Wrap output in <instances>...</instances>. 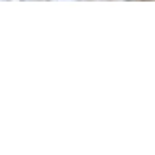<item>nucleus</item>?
<instances>
[{
	"label": "nucleus",
	"instance_id": "1",
	"mask_svg": "<svg viewBox=\"0 0 155 155\" xmlns=\"http://www.w3.org/2000/svg\"><path fill=\"white\" fill-rule=\"evenodd\" d=\"M140 2H152V0H140Z\"/></svg>",
	"mask_w": 155,
	"mask_h": 155
}]
</instances>
